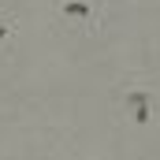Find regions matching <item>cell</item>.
<instances>
[{
    "label": "cell",
    "mask_w": 160,
    "mask_h": 160,
    "mask_svg": "<svg viewBox=\"0 0 160 160\" xmlns=\"http://www.w3.org/2000/svg\"><path fill=\"white\" fill-rule=\"evenodd\" d=\"M52 19L60 30L97 38L108 26V0H52Z\"/></svg>",
    "instance_id": "cell-1"
},
{
    "label": "cell",
    "mask_w": 160,
    "mask_h": 160,
    "mask_svg": "<svg viewBox=\"0 0 160 160\" xmlns=\"http://www.w3.org/2000/svg\"><path fill=\"white\" fill-rule=\"evenodd\" d=\"M123 108L130 112V119L138 127H149L160 112V93L149 86H130V89H123Z\"/></svg>",
    "instance_id": "cell-2"
},
{
    "label": "cell",
    "mask_w": 160,
    "mask_h": 160,
    "mask_svg": "<svg viewBox=\"0 0 160 160\" xmlns=\"http://www.w3.org/2000/svg\"><path fill=\"white\" fill-rule=\"evenodd\" d=\"M19 41V11H0V48H15Z\"/></svg>",
    "instance_id": "cell-3"
}]
</instances>
